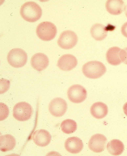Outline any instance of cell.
Here are the masks:
<instances>
[{
    "label": "cell",
    "mask_w": 127,
    "mask_h": 156,
    "mask_svg": "<svg viewBox=\"0 0 127 156\" xmlns=\"http://www.w3.org/2000/svg\"><path fill=\"white\" fill-rule=\"evenodd\" d=\"M57 32L56 26L49 22H44L39 24L36 29V34L41 40L49 41L55 37Z\"/></svg>",
    "instance_id": "cell-3"
},
{
    "label": "cell",
    "mask_w": 127,
    "mask_h": 156,
    "mask_svg": "<svg viewBox=\"0 0 127 156\" xmlns=\"http://www.w3.org/2000/svg\"><path fill=\"white\" fill-rule=\"evenodd\" d=\"M107 139L104 135L97 134L90 138L88 146L90 150L95 153H100L104 150Z\"/></svg>",
    "instance_id": "cell-9"
},
{
    "label": "cell",
    "mask_w": 127,
    "mask_h": 156,
    "mask_svg": "<svg viewBox=\"0 0 127 156\" xmlns=\"http://www.w3.org/2000/svg\"><path fill=\"white\" fill-rule=\"evenodd\" d=\"M124 11L125 15L127 17V5L125 7Z\"/></svg>",
    "instance_id": "cell-24"
},
{
    "label": "cell",
    "mask_w": 127,
    "mask_h": 156,
    "mask_svg": "<svg viewBox=\"0 0 127 156\" xmlns=\"http://www.w3.org/2000/svg\"><path fill=\"white\" fill-rule=\"evenodd\" d=\"M20 13L24 20L33 23L37 21L41 18L42 10L40 6L37 3L29 2H26L22 6Z\"/></svg>",
    "instance_id": "cell-1"
},
{
    "label": "cell",
    "mask_w": 127,
    "mask_h": 156,
    "mask_svg": "<svg viewBox=\"0 0 127 156\" xmlns=\"http://www.w3.org/2000/svg\"><path fill=\"white\" fill-rule=\"evenodd\" d=\"M28 56L26 52L22 49L15 48L11 50L7 56L9 63L13 67L19 68L26 63Z\"/></svg>",
    "instance_id": "cell-4"
},
{
    "label": "cell",
    "mask_w": 127,
    "mask_h": 156,
    "mask_svg": "<svg viewBox=\"0 0 127 156\" xmlns=\"http://www.w3.org/2000/svg\"><path fill=\"white\" fill-rule=\"evenodd\" d=\"M78 41V37L77 34L73 31L67 30L61 34L58 43L61 48L69 49L74 47Z\"/></svg>",
    "instance_id": "cell-6"
},
{
    "label": "cell",
    "mask_w": 127,
    "mask_h": 156,
    "mask_svg": "<svg viewBox=\"0 0 127 156\" xmlns=\"http://www.w3.org/2000/svg\"><path fill=\"white\" fill-rule=\"evenodd\" d=\"M90 112L92 115L97 119H101L105 117L108 112L107 106L101 102H95L90 108Z\"/></svg>",
    "instance_id": "cell-15"
},
{
    "label": "cell",
    "mask_w": 127,
    "mask_h": 156,
    "mask_svg": "<svg viewBox=\"0 0 127 156\" xmlns=\"http://www.w3.org/2000/svg\"><path fill=\"white\" fill-rule=\"evenodd\" d=\"M77 64V59L75 56L70 54H66L60 58L57 66L63 71H69L75 68Z\"/></svg>",
    "instance_id": "cell-10"
},
{
    "label": "cell",
    "mask_w": 127,
    "mask_h": 156,
    "mask_svg": "<svg viewBox=\"0 0 127 156\" xmlns=\"http://www.w3.org/2000/svg\"><path fill=\"white\" fill-rule=\"evenodd\" d=\"M1 150L6 152L12 150L15 147L16 140L11 135L6 134L1 136Z\"/></svg>",
    "instance_id": "cell-18"
},
{
    "label": "cell",
    "mask_w": 127,
    "mask_h": 156,
    "mask_svg": "<svg viewBox=\"0 0 127 156\" xmlns=\"http://www.w3.org/2000/svg\"><path fill=\"white\" fill-rule=\"evenodd\" d=\"M107 149L109 153L114 156L121 154L124 149L123 143L118 140H113L109 142L107 145Z\"/></svg>",
    "instance_id": "cell-19"
},
{
    "label": "cell",
    "mask_w": 127,
    "mask_h": 156,
    "mask_svg": "<svg viewBox=\"0 0 127 156\" xmlns=\"http://www.w3.org/2000/svg\"><path fill=\"white\" fill-rule=\"evenodd\" d=\"M82 71L84 75L87 77L96 79L104 75L106 72V68L101 62L93 61L85 64L82 67Z\"/></svg>",
    "instance_id": "cell-2"
},
{
    "label": "cell",
    "mask_w": 127,
    "mask_h": 156,
    "mask_svg": "<svg viewBox=\"0 0 127 156\" xmlns=\"http://www.w3.org/2000/svg\"><path fill=\"white\" fill-rule=\"evenodd\" d=\"M49 62L47 56L42 53L35 54L31 58V61L32 67L39 72H41L45 70L48 66Z\"/></svg>",
    "instance_id": "cell-11"
},
{
    "label": "cell",
    "mask_w": 127,
    "mask_h": 156,
    "mask_svg": "<svg viewBox=\"0 0 127 156\" xmlns=\"http://www.w3.org/2000/svg\"><path fill=\"white\" fill-rule=\"evenodd\" d=\"M121 49L118 47H113L107 50L106 57L108 63L113 66L120 65L122 62L120 57Z\"/></svg>",
    "instance_id": "cell-16"
},
{
    "label": "cell",
    "mask_w": 127,
    "mask_h": 156,
    "mask_svg": "<svg viewBox=\"0 0 127 156\" xmlns=\"http://www.w3.org/2000/svg\"><path fill=\"white\" fill-rule=\"evenodd\" d=\"M123 110L124 113L127 116V102L125 103L123 106Z\"/></svg>",
    "instance_id": "cell-23"
},
{
    "label": "cell",
    "mask_w": 127,
    "mask_h": 156,
    "mask_svg": "<svg viewBox=\"0 0 127 156\" xmlns=\"http://www.w3.org/2000/svg\"><path fill=\"white\" fill-rule=\"evenodd\" d=\"M65 147L66 150L72 154H77L82 150L84 145L82 140L78 137H72L66 140Z\"/></svg>",
    "instance_id": "cell-13"
},
{
    "label": "cell",
    "mask_w": 127,
    "mask_h": 156,
    "mask_svg": "<svg viewBox=\"0 0 127 156\" xmlns=\"http://www.w3.org/2000/svg\"><path fill=\"white\" fill-rule=\"evenodd\" d=\"M121 31L123 36L127 38V22L125 23L121 27Z\"/></svg>",
    "instance_id": "cell-22"
},
{
    "label": "cell",
    "mask_w": 127,
    "mask_h": 156,
    "mask_svg": "<svg viewBox=\"0 0 127 156\" xmlns=\"http://www.w3.org/2000/svg\"><path fill=\"white\" fill-rule=\"evenodd\" d=\"M67 109L66 102L64 99L57 98L53 99L50 102L49 110L50 114L56 117L63 116Z\"/></svg>",
    "instance_id": "cell-8"
},
{
    "label": "cell",
    "mask_w": 127,
    "mask_h": 156,
    "mask_svg": "<svg viewBox=\"0 0 127 156\" xmlns=\"http://www.w3.org/2000/svg\"><path fill=\"white\" fill-rule=\"evenodd\" d=\"M33 113V109L28 103L21 102L17 103L13 108V115L17 120L24 121L28 120Z\"/></svg>",
    "instance_id": "cell-5"
},
{
    "label": "cell",
    "mask_w": 127,
    "mask_h": 156,
    "mask_svg": "<svg viewBox=\"0 0 127 156\" xmlns=\"http://www.w3.org/2000/svg\"><path fill=\"white\" fill-rule=\"evenodd\" d=\"M104 25L99 23L94 25L90 29V33L92 37L96 41H100L107 37L108 30Z\"/></svg>",
    "instance_id": "cell-17"
},
{
    "label": "cell",
    "mask_w": 127,
    "mask_h": 156,
    "mask_svg": "<svg viewBox=\"0 0 127 156\" xmlns=\"http://www.w3.org/2000/svg\"><path fill=\"white\" fill-rule=\"evenodd\" d=\"M61 127L62 131L64 133L69 134L73 133L77 130V124L74 120L67 119L63 121Z\"/></svg>",
    "instance_id": "cell-20"
},
{
    "label": "cell",
    "mask_w": 127,
    "mask_h": 156,
    "mask_svg": "<svg viewBox=\"0 0 127 156\" xmlns=\"http://www.w3.org/2000/svg\"><path fill=\"white\" fill-rule=\"evenodd\" d=\"M67 95L69 101L75 103L84 101L87 97L86 90L82 86L75 84L71 86L67 91Z\"/></svg>",
    "instance_id": "cell-7"
},
{
    "label": "cell",
    "mask_w": 127,
    "mask_h": 156,
    "mask_svg": "<svg viewBox=\"0 0 127 156\" xmlns=\"http://www.w3.org/2000/svg\"><path fill=\"white\" fill-rule=\"evenodd\" d=\"M107 11L113 15H118L121 14L124 10L125 5L121 0H108L105 5Z\"/></svg>",
    "instance_id": "cell-14"
},
{
    "label": "cell",
    "mask_w": 127,
    "mask_h": 156,
    "mask_svg": "<svg viewBox=\"0 0 127 156\" xmlns=\"http://www.w3.org/2000/svg\"><path fill=\"white\" fill-rule=\"evenodd\" d=\"M120 57L122 62L127 65V47L121 49Z\"/></svg>",
    "instance_id": "cell-21"
},
{
    "label": "cell",
    "mask_w": 127,
    "mask_h": 156,
    "mask_svg": "<svg viewBox=\"0 0 127 156\" xmlns=\"http://www.w3.org/2000/svg\"><path fill=\"white\" fill-rule=\"evenodd\" d=\"M51 136L50 133L44 129L36 130L33 133L32 139L37 145L41 147H45L50 142Z\"/></svg>",
    "instance_id": "cell-12"
}]
</instances>
